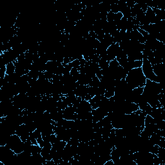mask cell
Returning a JSON list of instances; mask_svg holds the SVG:
<instances>
[{
	"label": "cell",
	"mask_w": 165,
	"mask_h": 165,
	"mask_svg": "<svg viewBox=\"0 0 165 165\" xmlns=\"http://www.w3.org/2000/svg\"><path fill=\"white\" fill-rule=\"evenodd\" d=\"M125 81L130 87L134 89L138 87H144L146 79L143 74L141 67L134 68L129 72L125 78Z\"/></svg>",
	"instance_id": "6da1fadb"
},
{
	"label": "cell",
	"mask_w": 165,
	"mask_h": 165,
	"mask_svg": "<svg viewBox=\"0 0 165 165\" xmlns=\"http://www.w3.org/2000/svg\"><path fill=\"white\" fill-rule=\"evenodd\" d=\"M6 145L10 148L16 154H20L24 151V142L22 141L17 134L10 135Z\"/></svg>",
	"instance_id": "7a4b0ae2"
},
{
	"label": "cell",
	"mask_w": 165,
	"mask_h": 165,
	"mask_svg": "<svg viewBox=\"0 0 165 165\" xmlns=\"http://www.w3.org/2000/svg\"><path fill=\"white\" fill-rule=\"evenodd\" d=\"M142 73L145 76L146 80L160 83V79L157 77L154 72L152 65L147 58L142 59V65L141 67Z\"/></svg>",
	"instance_id": "3957f363"
},
{
	"label": "cell",
	"mask_w": 165,
	"mask_h": 165,
	"mask_svg": "<svg viewBox=\"0 0 165 165\" xmlns=\"http://www.w3.org/2000/svg\"><path fill=\"white\" fill-rule=\"evenodd\" d=\"M72 106L76 113L78 114L90 112H92V108L89 101L85 99H82L80 103H78L77 105H72Z\"/></svg>",
	"instance_id": "277c9868"
},
{
	"label": "cell",
	"mask_w": 165,
	"mask_h": 165,
	"mask_svg": "<svg viewBox=\"0 0 165 165\" xmlns=\"http://www.w3.org/2000/svg\"><path fill=\"white\" fill-rule=\"evenodd\" d=\"M142 92H143V87H138L132 89L127 96L125 101L131 103H134L138 105L139 97L142 95Z\"/></svg>",
	"instance_id": "5b68a950"
},
{
	"label": "cell",
	"mask_w": 165,
	"mask_h": 165,
	"mask_svg": "<svg viewBox=\"0 0 165 165\" xmlns=\"http://www.w3.org/2000/svg\"><path fill=\"white\" fill-rule=\"evenodd\" d=\"M19 54H18L12 48L9 50V51L1 53V58L2 59L3 61L6 65L10 63L14 62V61L17 60Z\"/></svg>",
	"instance_id": "8992f818"
},
{
	"label": "cell",
	"mask_w": 165,
	"mask_h": 165,
	"mask_svg": "<svg viewBox=\"0 0 165 165\" xmlns=\"http://www.w3.org/2000/svg\"><path fill=\"white\" fill-rule=\"evenodd\" d=\"M92 113L93 116L92 120L95 123H97V122L101 121L104 118L107 116L109 112L103 108H101V107H99V108L96 109H92Z\"/></svg>",
	"instance_id": "52a82bcc"
},
{
	"label": "cell",
	"mask_w": 165,
	"mask_h": 165,
	"mask_svg": "<svg viewBox=\"0 0 165 165\" xmlns=\"http://www.w3.org/2000/svg\"><path fill=\"white\" fill-rule=\"evenodd\" d=\"M120 48L119 43H114L110 45L106 50V53L108 55L109 61H111L116 58L117 54Z\"/></svg>",
	"instance_id": "ba28073f"
},
{
	"label": "cell",
	"mask_w": 165,
	"mask_h": 165,
	"mask_svg": "<svg viewBox=\"0 0 165 165\" xmlns=\"http://www.w3.org/2000/svg\"><path fill=\"white\" fill-rule=\"evenodd\" d=\"M16 134H17L18 136H19V138L21 139L22 140L23 142H25L28 138H29L30 132L27 130V128L25 126V124H23L20 125L16 131Z\"/></svg>",
	"instance_id": "9c48e42d"
},
{
	"label": "cell",
	"mask_w": 165,
	"mask_h": 165,
	"mask_svg": "<svg viewBox=\"0 0 165 165\" xmlns=\"http://www.w3.org/2000/svg\"><path fill=\"white\" fill-rule=\"evenodd\" d=\"M76 112L72 106H68L63 110V118L67 120H73Z\"/></svg>",
	"instance_id": "30bf717a"
},
{
	"label": "cell",
	"mask_w": 165,
	"mask_h": 165,
	"mask_svg": "<svg viewBox=\"0 0 165 165\" xmlns=\"http://www.w3.org/2000/svg\"><path fill=\"white\" fill-rule=\"evenodd\" d=\"M104 96H95L93 97L89 101L92 109H96L100 106L101 99Z\"/></svg>",
	"instance_id": "8fae6325"
},
{
	"label": "cell",
	"mask_w": 165,
	"mask_h": 165,
	"mask_svg": "<svg viewBox=\"0 0 165 165\" xmlns=\"http://www.w3.org/2000/svg\"><path fill=\"white\" fill-rule=\"evenodd\" d=\"M92 79L90 77H89L87 74H80V76H79L78 78V83H80V85H89L90 83L92 81Z\"/></svg>",
	"instance_id": "7c38bea8"
},
{
	"label": "cell",
	"mask_w": 165,
	"mask_h": 165,
	"mask_svg": "<svg viewBox=\"0 0 165 165\" xmlns=\"http://www.w3.org/2000/svg\"><path fill=\"white\" fill-rule=\"evenodd\" d=\"M111 159L114 163V165H116L118 164L119 159H120V154L118 149L116 148V146H113L112 148V152H111Z\"/></svg>",
	"instance_id": "4fadbf2b"
},
{
	"label": "cell",
	"mask_w": 165,
	"mask_h": 165,
	"mask_svg": "<svg viewBox=\"0 0 165 165\" xmlns=\"http://www.w3.org/2000/svg\"><path fill=\"white\" fill-rule=\"evenodd\" d=\"M145 16L148 19L150 23L154 24L155 20V14L154 10L150 7H148V9L145 12Z\"/></svg>",
	"instance_id": "5bb4252c"
},
{
	"label": "cell",
	"mask_w": 165,
	"mask_h": 165,
	"mask_svg": "<svg viewBox=\"0 0 165 165\" xmlns=\"http://www.w3.org/2000/svg\"><path fill=\"white\" fill-rule=\"evenodd\" d=\"M67 142L64 141H59L52 145V148L56 150V152H62L64 147L66 146Z\"/></svg>",
	"instance_id": "9a60e30c"
},
{
	"label": "cell",
	"mask_w": 165,
	"mask_h": 165,
	"mask_svg": "<svg viewBox=\"0 0 165 165\" xmlns=\"http://www.w3.org/2000/svg\"><path fill=\"white\" fill-rule=\"evenodd\" d=\"M6 74L7 75H11L14 73H15V65L13 62L9 63L8 64H6Z\"/></svg>",
	"instance_id": "2e32d148"
},
{
	"label": "cell",
	"mask_w": 165,
	"mask_h": 165,
	"mask_svg": "<svg viewBox=\"0 0 165 165\" xmlns=\"http://www.w3.org/2000/svg\"><path fill=\"white\" fill-rule=\"evenodd\" d=\"M25 126L27 128V130L29 131V132H33L34 130H35L37 129V126L35 125V123L33 121H31L28 123H25Z\"/></svg>",
	"instance_id": "e0dca14e"
},
{
	"label": "cell",
	"mask_w": 165,
	"mask_h": 165,
	"mask_svg": "<svg viewBox=\"0 0 165 165\" xmlns=\"http://www.w3.org/2000/svg\"><path fill=\"white\" fill-rule=\"evenodd\" d=\"M109 63H110V61L101 59L100 60L99 62L98 63V64H99V67L100 69L105 70V69H106V68H109Z\"/></svg>",
	"instance_id": "ac0fdd59"
},
{
	"label": "cell",
	"mask_w": 165,
	"mask_h": 165,
	"mask_svg": "<svg viewBox=\"0 0 165 165\" xmlns=\"http://www.w3.org/2000/svg\"><path fill=\"white\" fill-rule=\"evenodd\" d=\"M141 10V7L140 6L136 3L135 5L132 7L131 9V14H132V18H135L137 15L138 13L139 12V10Z\"/></svg>",
	"instance_id": "d6986e66"
},
{
	"label": "cell",
	"mask_w": 165,
	"mask_h": 165,
	"mask_svg": "<svg viewBox=\"0 0 165 165\" xmlns=\"http://www.w3.org/2000/svg\"><path fill=\"white\" fill-rule=\"evenodd\" d=\"M57 109H58L59 110H64L68 106L67 103L64 101V100L61 99V100H60V101H57Z\"/></svg>",
	"instance_id": "ffe728a7"
},
{
	"label": "cell",
	"mask_w": 165,
	"mask_h": 165,
	"mask_svg": "<svg viewBox=\"0 0 165 165\" xmlns=\"http://www.w3.org/2000/svg\"><path fill=\"white\" fill-rule=\"evenodd\" d=\"M122 14H123V18L126 19H128L129 18L132 17V14H131V9L129 8V7L126 6V8L121 12Z\"/></svg>",
	"instance_id": "44dd1931"
},
{
	"label": "cell",
	"mask_w": 165,
	"mask_h": 165,
	"mask_svg": "<svg viewBox=\"0 0 165 165\" xmlns=\"http://www.w3.org/2000/svg\"><path fill=\"white\" fill-rule=\"evenodd\" d=\"M39 73H40V72H39L38 70H31L29 71V72H28V76H29L31 78L35 79V80H38V77H39Z\"/></svg>",
	"instance_id": "7402d4cb"
},
{
	"label": "cell",
	"mask_w": 165,
	"mask_h": 165,
	"mask_svg": "<svg viewBox=\"0 0 165 165\" xmlns=\"http://www.w3.org/2000/svg\"><path fill=\"white\" fill-rule=\"evenodd\" d=\"M68 64L72 67V68H76L77 69H80V60H75L72 61V62L69 63Z\"/></svg>",
	"instance_id": "603a6c76"
},
{
	"label": "cell",
	"mask_w": 165,
	"mask_h": 165,
	"mask_svg": "<svg viewBox=\"0 0 165 165\" xmlns=\"http://www.w3.org/2000/svg\"><path fill=\"white\" fill-rule=\"evenodd\" d=\"M42 148L39 146V145H32V154H41Z\"/></svg>",
	"instance_id": "cb8c5ba5"
},
{
	"label": "cell",
	"mask_w": 165,
	"mask_h": 165,
	"mask_svg": "<svg viewBox=\"0 0 165 165\" xmlns=\"http://www.w3.org/2000/svg\"><path fill=\"white\" fill-rule=\"evenodd\" d=\"M44 74H45L46 80H48L49 81H51L54 76V74H53L52 72H49V71H45Z\"/></svg>",
	"instance_id": "d4e9b609"
},
{
	"label": "cell",
	"mask_w": 165,
	"mask_h": 165,
	"mask_svg": "<svg viewBox=\"0 0 165 165\" xmlns=\"http://www.w3.org/2000/svg\"><path fill=\"white\" fill-rule=\"evenodd\" d=\"M28 139H29L32 142L33 145H38L37 140H36V139H35L33 132H30V135H29V138H28Z\"/></svg>",
	"instance_id": "484cf974"
},
{
	"label": "cell",
	"mask_w": 165,
	"mask_h": 165,
	"mask_svg": "<svg viewBox=\"0 0 165 165\" xmlns=\"http://www.w3.org/2000/svg\"><path fill=\"white\" fill-rule=\"evenodd\" d=\"M159 146L157 145H154L152 148L151 149H150V152L152 153L153 154H155L157 155V153H158V150H159Z\"/></svg>",
	"instance_id": "4316f807"
},
{
	"label": "cell",
	"mask_w": 165,
	"mask_h": 165,
	"mask_svg": "<svg viewBox=\"0 0 165 165\" xmlns=\"http://www.w3.org/2000/svg\"><path fill=\"white\" fill-rule=\"evenodd\" d=\"M126 5L128 7L132 9V7L135 5L136 2L135 1H133V0H129V1L126 2Z\"/></svg>",
	"instance_id": "83f0119b"
}]
</instances>
